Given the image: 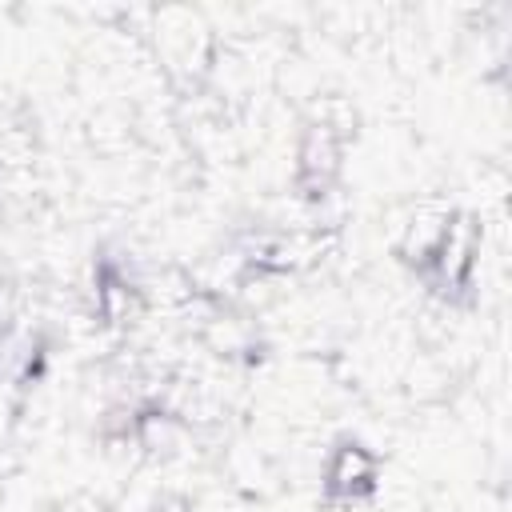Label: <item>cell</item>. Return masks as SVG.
Wrapping results in <instances>:
<instances>
[{
    "label": "cell",
    "mask_w": 512,
    "mask_h": 512,
    "mask_svg": "<svg viewBox=\"0 0 512 512\" xmlns=\"http://www.w3.org/2000/svg\"><path fill=\"white\" fill-rule=\"evenodd\" d=\"M372 476H376V464H372V456H368L364 448L344 444V448L332 456L328 480H332V488H336L340 496H356V492H364V488L372 484Z\"/></svg>",
    "instance_id": "1"
},
{
    "label": "cell",
    "mask_w": 512,
    "mask_h": 512,
    "mask_svg": "<svg viewBox=\"0 0 512 512\" xmlns=\"http://www.w3.org/2000/svg\"><path fill=\"white\" fill-rule=\"evenodd\" d=\"M300 168H304L308 176H316L320 184L332 176V168H336V136H332L328 128H312V132L304 136Z\"/></svg>",
    "instance_id": "2"
}]
</instances>
